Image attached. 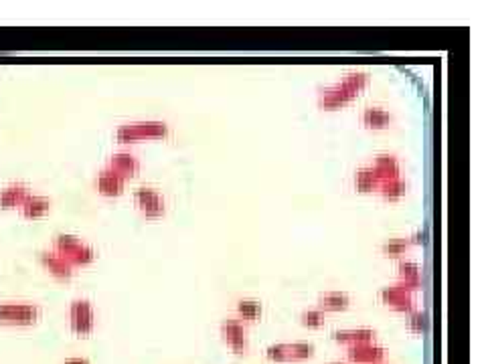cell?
Wrapping results in <instances>:
<instances>
[{
	"instance_id": "3957f363",
	"label": "cell",
	"mask_w": 486,
	"mask_h": 364,
	"mask_svg": "<svg viewBox=\"0 0 486 364\" xmlns=\"http://www.w3.org/2000/svg\"><path fill=\"white\" fill-rule=\"evenodd\" d=\"M55 251L73 267L89 265L96 259V251L89 245L82 243L75 235H67V233H59L55 237Z\"/></svg>"
},
{
	"instance_id": "2e32d148",
	"label": "cell",
	"mask_w": 486,
	"mask_h": 364,
	"mask_svg": "<svg viewBox=\"0 0 486 364\" xmlns=\"http://www.w3.org/2000/svg\"><path fill=\"white\" fill-rule=\"evenodd\" d=\"M360 120H363V124L367 126L369 129H385L391 126V122H393V116L387 111V109H383V107L379 106H371V107H365L363 109V116H360Z\"/></svg>"
},
{
	"instance_id": "cb8c5ba5",
	"label": "cell",
	"mask_w": 486,
	"mask_h": 364,
	"mask_svg": "<svg viewBox=\"0 0 486 364\" xmlns=\"http://www.w3.org/2000/svg\"><path fill=\"white\" fill-rule=\"evenodd\" d=\"M411 247L409 239H389L387 243L381 245V253L385 258H400Z\"/></svg>"
},
{
	"instance_id": "603a6c76",
	"label": "cell",
	"mask_w": 486,
	"mask_h": 364,
	"mask_svg": "<svg viewBox=\"0 0 486 364\" xmlns=\"http://www.w3.org/2000/svg\"><path fill=\"white\" fill-rule=\"evenodd\" d=\"M266 356L272 363H292V344H272L268 346Z\"/></svg>"
},
{
	"instance_id": "6da1fadb",
	"label": "cell",
	"mask_w": 486,
	"mask_h": 364,
	"mask_svg": "<svg viewBox=\"0 0 486 364\" xmlns=\"http://www.w3.org/2000/svg\"><path fill=\"white\" fill-rule=\"evenodd\" d=\"M371 77L365 71H349L344 79L333 87H326L318 95V107L326 111H335L340 107L349 106L353 100H357L360 91L369 86Z\"/></svg>"
},
{
	"instance_id": "ffe728a7",
	"label": "cell",
	"mask_w": 486,
	"mask_h": 364,
	"mask_svg": "<svg viewBox=\"0 0 486 364\" xmlns=\"http://www.w3.org/2000/svg\"><path fill=\"white\" fill-rule=\"evenodd\" d=\"M379 178H377V174H375V171L371 166L359 168L357 174H355V189L359 193H373V191L379 189Z\"/></svg>"
},
{
	"instance_id": "7c38bea8",
	"label": "cell",
	"mask_w": 486,
	"mask_h": 364,
	"mask_svg": "<svg viewBox=\"0 0 486 364\" xmlns=\"http://www.w3.org/2000/svg\"><path fill=\"white\" fill-rule=\"evenodd\" d=\"M41 263L43 267H45L53 278L61 279V281H67V279H71V276H73V265L67 263L57 251H43Z\"/></svg>"
},
{
	"instance_id": "ac0fdd59",
	"label": "cell",
	"mask_w": 486,
	"mask_h": 364,
	"mask_svg": "<svg viewBox=\"0 0 486 364\" xmlns=\"http://www.w3.org/2000/svg\"><path fill=\"white\" fill-rule=\"evenodd\" d=\"M320 312H344L351 306V296L347 292H326L318 298Z\"/></svg>"
},
{
	"instance_id": "52a82bcc",
	"label": "cell",
	"mask_w": 486,
	"mask_h": 364,
	"mask_svg": "<svg viewBox=\"0 0 486 364\" xmlns=\"http://www.w3.org/2000/svg\"><path fill=\"white\" fill-rule=\"evenodd\" d=\"M134 200L146 219H160L167 213V203H165L162 194L152 187H140L134 193Z\"/></svg>"
},
{
	"instance_id": "4fadbf2b",
	"label": "cell",
	"mask_w": 486,
	"mask_h": 364,
	"mask_svg": "<svg viewBox=\"0 0 486 364\" xmlns=\"http://www.w3.org/2000/svg\"><path fill=\"white\" fill-rule=\"evenodd\" d=\"M397 269H400V281H397L400 285H403L411 294L418 292V290H422V267L418 263H413V261H400Z\"/></svg>"
},
{
	"instance_id": "7a4b0ae2",
	"label": "cell",
	"mask_w": 486,
	"mask_h": 364,
	"mask_svg": "<svg viewBox=\"0 0 486 364\" xmlns=\"http://www.w3.org/2000/svg\"><path fill=\"white\" fill-rule=\"evenodd\" d=\"M170 134V126L167 122L149 120V122H134L120 126L116 132V140L120 144H132L138 140H162Z\"/></svg>"
},
{
	"instance_id": "7402d4cb",
	"label": "cell",
	"mask_w": 486,
	"mask_h": 364,
	"mask_svg": "<svg viewBox=\"0 0 486 364\" xmlns=\"http://www.w3.org/2000/svg\"><path fill=\"white\" fill-rule=\"evenodd\" d=\"M237 314L239 318L245 322H255L261 318L264 314V306L257 300H239L237 301Z\"/></svg>"
},
{
	"instance_id": "e0dca14e",
	"label": "cell",
	"mask_w": 486,
	"mask_h": 364,
	"mask_svg": "<svg viewBox=\"0 0 486 364\" xmlns=\"http://www.w3.org/2000/svg\"><path fill=\"white\" fill-rule=\"evenodd\" d=\"M31 196L29 187L24 184H10L0 191V209H15L22 207V203Z\"/></svg>"
},
{
	"instance_id": "4316f807",
	"label": "cell",
	"mask_w": 486,
	"mask_h": 364,
	"mask_svg": "<svg viewBox=\"0 0 486 364\" xmlns=\"http://www.w3.org/2000/svg\"><path fill=\"white\" fill-rule=\"evenodd\" d=\"M409 243H411V245H425V243H427V231L423 229V231L413 233V235L409 237Z\"/></svg>"
},
{
	"instance_id": "44dd1931",
	"label": "cell",
	"mask_w": 486,
	"mask_h": 364,
	"mask_svg": "<svg viewBox=\"0 0 486 364\" xmlns=\"http://www.w3.org/2000/svg\"><path fill=\"white\" fill-rule=\"evenodd\" d=\"M377 191H379L381 196H383L385 200H400L403 194L407 193V182L403 180L402 176H400V178H391V180L381 182Z\"/></svg>"
},
{
	"instance_id": "484cf974",
	"label": "cell",
	"mask_w": 486,
	"mask_h": 364,
	"mask_svg": "<svg viewBox=\"0 0 486 364\" xmlns=\"http://www.w3.org/2000/svg\"><path fill=\"white\" fill-rule=\"evenodd\" d=\"M300 322L306 328H322L324 326V312H320V310H306V312H302Z\"/></svg>"
},
{
	"instance_id": "5b68a950",
	"label": "cell",
	"mask_w": 486,
	"mask_h": 364,
	"mask_svg": "<svg viewBox=\"0 0 486 364\" xmlns=\"http://www.w3.org/2000/svg\"><path fill=\"white\" fill-rule=\"evenodd\" d=\"M69 328L77 336H89L96 330V312L89 300H73L69 306Z\"/></svg>"
},
{
	"instance_id": "8fae6325",
	"label": "cell",
	"mask_w": 486,
	"mask_h": 364,
	"mask_svg": "<svg viewBox=\"0 0 486 364\" xmlns=\"http://www.w3.org/2000/svg\"><path fill=\"white\" fill-rule=\"evenodd\" d=\"M107 168H112L116 174H120L128 182L130 178H134V176L138 174V171H140V162H138V158H136L134 154H130V152H118V154H114V156L109 158Z\"/></svg>"
},
{
	"instance_id": "8992f818",
	"label": "cell",
	"mask_w": 486,
	"mask_h": 364,
	"mask_svg": "<svg viewBox=\"0 0 486 364\" xmlns=\"http://www.w3.org/2000/svg\"><path fill=\"white\" fill-rule=\"evenodd\" d=\"M221 336H223L225 344L231 348L233 354H237V356L248 354L250 340H248V330H245V326L241 322L233 320V318L221 322Z\"/></svg>"
},
{
	"instance_id": "9a60e30c",
	"label": "cell",
	"mask_w": 486,
	"mask_h": 364,
	"mask_svg": "<svg viewBox=\"0 0 486 364\" xmlns=\"http://www.w3.org/2000/svg\"><path fill=\"white\" fill-rule=\"evenodd\" d=\"M373 171H375V174H377V178H379V182H385V180H391V178H400L402 174V168H400V160L393 156V154H379L377 158H375V164L371 166Z\"/></svg>"
},
{
	"instance_id": "ba28073f",
	"label": "cell",
	"mask_w": 486,
	"mask_h": 364,
	"mask_svg": "<svg viewBox=\"0 0 486 364\" xmlns=\"http://www.w3.org/2000/svg\"><path fill=\"white\" fill-rule=\"evenodd\" d=\"M379 298L387 308H391L395 312H402V314H411L413 312V294L407 292L400 283L383 287L379 292Z\"/></svg>"
},
{
	"instance_id": "d4e9b609",
	"label": "cell",
	"mask_w": 486,
	"mask_h": 364,
	"mask_svg": "<svg viewBox=\"0 0 486 364\" xmlns=\"http://www.w3.org/2000/svg\"><path fill=\"white\" fill-rule=\"evenodd\" d=\"M407 326H409V330H411L413 334L423 336V334L427 332V328H430V318H427V314L422 312V310L411 312V314H409V320H407Z\"/></svg>"
},
{
	"instance_id": "5bb4252c",
	"label": "cell",
	"mask_w": 486,
	"mask_h": 364,
	"mask_svg": "<svg viewBox=\"0 0 486 364\" xmlns=\"http://www.w3.org/2000/svg\"><path fill=\"white\" fill-rule=\"evenodd\" d=\"M375 330L371 328H351V330H337L333 332V340L338 344H344L347 348L349 346H355V344H365V342H375Z\"/></svg>"
},
{
	"instance_id": "f1b7e54d",
	"label": "cell",
	"mask_w": 486,
	"mask_h": 364,
	"mask_svg": "<svg viewBox=\"0 0 486 364\" xmlns=\"http://www.w3.org/2000/svg\"><path fill=\"white\" fill-rule=\"evenodd\" d=\"M331 364H344V363H331Z\"/></svg>"
},
{
	"instance_id": "30bf717a",
	"label": "cell",
	"mask_w": 486,
	"mask_h": 364,
	"mask_svg": "<svg viewBox=\"0 0 486 364\" xmlns=\"http://www.w3.org/2000/svg\"><path fill=\"white\" fill-rule=\"evenodd\" d=\"M96 187H98V193L102 194V196L114 198V196H120V194L124 193V189H126V180H124L120 174H116L112 168H107L106 166L104 171L98 174V182H96Z\"/></svg>"
},
{
	"instance_id": "9c48e42d",
	"label": "cell",
	"mask_w": 486,
	"mask_h": 364,
	"mask_svg": "<svg viewBox=\"0 0 486 364\" xmlns=\"http://www.w3.org/2000/svg\"><path fill=\"white\" fill-rule=\"evenodd\" d=\"M385 348L375 342L355 344L347 348V358L351 364H381L385 361Z\"/></svg>"
},
{
	"instance_id": "83f0119b",
	"label": "cell",
	"mask_w": 486,
	"mask_h": 364,
	"mask_svg": "<svg viewBox=\"0 0 486 364\" xmlns=\"http://www.w3.org/2000/svg\"><path fill=\"white\" fill-rule=\"evenodd\" d=\"M65 364H91V363H89L87 358H84V356H73V358H67Z\"/></svg>"
},
{
	"instance_id": "d6986e66",
	"label": "cell",
	"mask_w": 486,
	"mask_h": 364,
	"mask_svg": "<svg viewBox=\"0 0 486 364\" xmlns=\"http://www.w3.org/2000/svg\"><path fill=\"white\" fill-rule=\"evenodd\" d=\"M49 209H51V200L45 196H35V194H31L21 207L22 214L26 219H41L49 213Z\"/></svg>"
},
{
	"instance_id": "277c9868",
	"label": "cell",
	"mask_w": 486,
	"mask_h": 364,
	"mask_svg": "<svg viewBox=\"0 0 486 364\" xmlns=\"http://www.w3.org/2000/svg\"><path fill=\"white\" fill-rule=\"evenodd\" d=\"M41 316L35 303H0V326H33Z\"/></svg>"
}]
</instances>
